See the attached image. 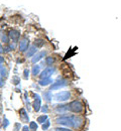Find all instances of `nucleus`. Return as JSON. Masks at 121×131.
Returning <instances> with one entry per match:
<instances>
[{"label": "nucleus", "instance_id": "obj_1", "mask_svg": "<svg viewBox=\"0 0 121 131\" xmlns=\"http://www.w3.org/2000/svg\"><path fill=\"white\" fill-rule=\"evenodd\" d=\"M56 122L61 125H65L68 127H79L82 123V119L77 116H62L57 118Z\"/></svg>", "mask_w": 121, "mask_h": 131}, {"label": "nucleus", "instance_id": "obj_2", "mask_svg": "<svg viewBox=\"0 0 121 131\" xmlns=\"http://www.w3.org/2000/svg\"><path fill=\"white\" fill-rule=\"evenodd\" d=\"M68 106H69V110H71L74 113H80L83 110V104L78 100L71 102Z\"/></svg>", "mask_w": 121, "mask_h": 131}, {"label": "nucleus", "instance_id": "obj_3", "mask_svg": "<svg viewBox=\"0 0 121 131\" xmlns=\"http://www.w3.org/2000/svg\"><path fill=\"white\" fill-rule=\"evenodd\" d=\"M70 96H71V94H70L69 91H63V92H60V93L56 94L54 98L58 101H66L70 98Z\"/></svg>", "mask_w": 121, "mask_h": 131}, {"label": "nucleus", "instance_id": "obj_4", "mask_svg": "<svg viewBox=\"0 0 121 131\" xmlns=\"http://www.w3.org/2000/svg\"><path fill=\"white\" fill-rule=\"evenodd\" d=\"M56 69L53 67H49L47 69L43 70V72L40 74V79H46V78H51L52 74L54 73Z\"/></svg>", "mask_w": 121, "mask_h": 131}, {"label": "nucleus", "instance_id": "obj_5", "mask_svg": "<svg viewBox=\"0 0 121 131\" xmlns=\"http://www.w3.org/2000/svg\"><path fill=\"white\" fill-rule=\"evenodd\" d=\"M68 82L66 80H59L57 82H54L52 84V86L51 87V90H57V89H60V88H63L65 86H67Z\"/></svg>", "mask_w": 121, "mask_h": 131}, {"label": "nucleus", "instance_id": "obj_6", "mask_svg": "<svg viewBox=\"0 0 121 131\" xmlns=\"http://www.w3.org/2000/svg\"><path fill=\"white\" fill-rule=\"evenodd\" d=\"M40 107H41V99L38 95H35V102H34V109L37 112L40 110Z\"/></svg>", "mask_w": 121, "mask_h": 131}, {"label": "nucleus", "instance_id": "obj_7", "mask_svg": "<svg viewBox=\"0 0 121 131\" xmlns=\"http://www.w3.org/2000/svg\"><path fill=\"white\" fill-rule=\"evenodd\" d=\"M28 45H29V40L28 39H26V38L22 39L20 41V43H19V50L20 51H25L26 49H28Z\"/></svg>", "mask_w": 121, "mask_h": 131}, {"label": "nucleus", "instance_id": "obj_8", "mask_svg": "<svg viewBox=\"0 0 121 131\" xmlns=\"http://www.w3.org/2000/svg\"><path fill=\"white\" fill-rule=\"evenodd\" d=\"M46 56V51H40V52H38V53H36L34 56V58H32V60H31V62L34 63V64H36L39 60H41L43 57Z\"/></svg>", "mask_w": 121, "mask_h": 131}, {"label": "nucleus", "instance_id": "obj_9", "mask_svg": "<svg viewBox=\"0 0 121 131\" xmlns=\"http://www.w3.org/2000/svg\"><path fill=\"white\" fill-rule=\"evenodd\" d=\"M19 36H20V33H19V31H17V30H11V31L9 32V37H10L14 42L17 41Z\"/></svg>", "mask_w": 121, "mask_h": 131}, {"label": "nucleus", "instance_id": "obj_10", "mask_svg": "<svg viewBox=\"0 0 121 131\" xmlns=\"http://www.w3.org/2000/svg\"><path fill=\"white\" fill-rule=\"evenodd\" d=\"M52 81L51 78H46V79H40L39 81H38V84L40 85V86H48V85H50L51 83H52Z\"/></svg>", "mask_w": 121, "mask_h": 131}, {"label": "nucleus", "instance_id": "obj_11", "mask_svg": "<svg viewBox=\"0 0 121 131\" xmlns=\"http://www.w3.org/2000/svg\"><path fill=\"white\" fill-rule=\"evenodd\" d=\"M20 117H21V119L23 120V121H25V122H28V115L26 113V111H25V109H20Z\"/></svg>", "mask_w": 121, "mask_h": 131}, {"label": "nucleus", "instance_id": "obj_12", "mask_svg": "<svg viewBox=\"0 0 121 131\" xmlns=\"http://www.w3.org/2000/svg\"><path fill=\"white\" fill-rule=\"evenodd\" d=\"M36 48H35V46H32V47H30V49H29V50L27 51V53H26V56L27 57H32L34 54H35V52H36Z\"/></svg>", "mask_w": 121, "mask_h": 131}, {"label": "nucleus", "instance_id": "obj_13", "mask_svg": "<svg viewBox=\"0 0 121 131\" xmlns=\"http://www.w3.org/2000/svg\"><path fill=\"white\" fill-rule=\"evenodd\" d=\"M43 45H45V40H43V39H40V38L35 39V46L36 47V48H41Z\"/></svg>", "mask_w": 121, "mask_h": 131}, {"label": "nucleus", "instance_id": "obj_14", "mask_svg": "<svg viewBox=\"0 0 121 131\" xmlns=\"http://www.w3.org/2000/svg\"><path fill=\"white\" fill-rule=\"evenodd\" d=\"M47 120H48V116H47V115H42V116L37 117V122L40 123V124H43Z\"/></svg>", "mask_w": 121, "mask_h": 131}, {"label": "nucleus", "instance_id": "obj_15", "mask_svg": "<svg viewBox=\"0 0 121 131\" xmlns=\"http://www.w3.org/2000/svg\"><path fill=\"white\" fill-rule=\"evenodd\" d=\"M0 76L2 77H7V70L4 66H0Z\"/></svg>", "mask_w": 121, "mask_h": 131}, {"label": "nucleus", "instance_id": "obj_16", "mask_svg": "<svg viewBox=\"0 0 121 131\" xmlns=\"http://www.w3.org/2000/svg\"><path fill=\"white\" fill-rule=\"evenodd\" d=\"M39 70H40V66L36 65V66H34V68H32V74L36 76V75H38L39 74Z\"/></svg>", "mask_w": 121, "mask_h": 131}, {"label": "nucleus", "instance_id": "obj_17", "mask_svg": "<svg viewBox=\"0 0 121 131\" xmlns=\"http://www.w3.org/2000/svg\"><path fill=\"white\" fill-rule=\"evenodd\" d=\"M53 62H54V60H53V58L52 57H48L47 59H46V64L48 66H52V64H53Z\"/></svg>", "mask_w": 121, "mask_h": 131}, {"label": "nucleus", "instance_id": "obj_18", "mask_svg": "<svg viewBox=\"0 0 121 131\" xmlns=\"http://www.w3.org/2000/svg\"><path fill=\"white\" fill-rule=\"evenodd\" d=\"M43 97H45V99H46L47 101H51L52 98V93L49 91V92H46V93L43 94Z\"/></svg>", "mask_w": 121, "mask_h": 131}, {"label": "nucleus", "instance_id": "obj_19", "mask_svg": "<svg viewBox=\"0 0 121 131\" xmlns=\"http://www.w3.org/2000/svg\"><path fill=\"white\" fill-rule=\"evenodd\" d=\"M50 125H51V122H50V120L48 119L43 124H42V130H48L49 129V127H50Z\"/></svg>", "mask_w": 121, "mask_h": 131}, {"label": "nucleus", "instance_id": "obj_20", "mask_svg": "<svg viewBox=\"0 0 121 131\" xmlns=\"http://www.w3.org/2000/svg\"><path fill=\"white\" fill-rule=\"evenodd\" d=\"M29 128H30L31 131L37 130V124H36V122H30L29 123Z\"/></svg>", "mask_w": 121, "mask_h": 131}, {"label": "nucleus", "instance_id": "obj_21", "mask_svg": "<svg viewBox=\"0 0 121 131\" xmlns=\"http://www.w3.org/2000/svg\"><path fill=\"white\" fill-rule=\"evenodd\" d=\"M19 82H20V79H19L18 77H13V78H12V84H13V85H18Z\"/></svg>", "mask_w": 121, "mask_h": 131}, {"label": "nucleus", "instance_id": "obj_22", "mask_svg": "<svg viewBox=\"0 0 121 131\" xmlns=\"http://www.w3.org/2000/svg\"><path fill=\"white\" fill-rule=\"evenodd\" d=\"M1 38H2V40H3L4 42H6V43H8V42H9V38H8V36H7V35H2V36H1Z\"/></svg>", "mask_w": 121, "mask_h": 131}, {"label": "nucleus", "instance_id": "obj_23", "mask_svg": "<svg viewBox=\"0 0 121 131\" xmlns=\"http://www.w3.org/2000/svg\"><path fill=\"white\" fill-rule=\"evenodd\" d=\"M23 74H24V79H28V77H29V71H28L27 69L24 70Z\"/></svg>", "mask_w": 121, "mask_h": 131}, {"label": "nucleus", "instance_id": "obj_24", "mask_svg": "<svg viewBox=\"0 0 121 131\" xmlns=\"http://www.w3.org/2000/svg\"><path fill=\"white\" fill-rule=\"evenodd\" d=\"M56 131H72V130H70L69 128H61V127H59V128H56Z\"/></svg>", "mask_w": 121, "mask_h": 131}, {"label": "nucleus", "instance_id": "obj_25", "mask_svg": "<svg viewBox=\"0 0 121 131\" xmlns=\"http://www.w3.org/2000/svg\"><path fill=\"white\" fill-rule=\"evenodd\" d=\"M48 110H49V109H48V106H43V107H42V112H43V113H47Z\"/></svg>", "mask_w": 121, "mask_h": 131}, {"label": "nucleus", "instance_id": "obj_26", "mask_svg": "<svg viewBox=\"0 0 121 131\" xmlns=\"http://www.w3.org/2000/svg\"><path fill=\"white\" fill-rule=\"evenodd\" d=\"M22 131H30V128H28V126H23Z\"/></svg>", "mask_w": 121, "mask_h": 131}, {"label": "nucleus", "instance_id": "obj_27", "mask_svg": "<svg viewBox=\"0 0 121 131\" xmlns=\"http://www.w3.org/2000/svg\"><path fill=\"white\" fill-rule=\"evenodd\" d=\"M3 63H4V58H2V57L0 56V65L3 64Z\"/></svg>", "mask_w": 121, "mask_h": 131}, {"label": "nucleus", "instance_id": "obj_28", "mask_svg": "<svg viewBox=\"0 0 121 131\" xmlns=\"http://www.w3.org/2000/svg\"><path fill=\"white\" fill-rule=\"evenodd\" d=\"M3 51H4V49H3V48H2V46L0 45V53H2Z\"/></svg>", "mask_w": 121, "mask_h": 131}, {"label": "nucleus", "instance_id": "obj_29", "mask_svg": "<svg viewBox=\"0 0 121 131\" xmlns=\"http://www.w3.org/2000/svg\"><path fill=\"white\" fill-rule=\"evenodd\" d=\"M3 85V82H2V76H0V87Z\"/></svg>", "mask_w": 121, "mask_h": 131}]
</instances>
